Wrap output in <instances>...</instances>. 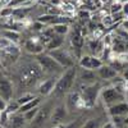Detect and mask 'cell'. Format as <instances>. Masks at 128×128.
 I'll use <instances>...</instances> for the list:
<instances>
[{
    "mask_svg": "<svg viewBox=\"0 0 128 128\" xmlns=\"http://www.w3.org/2000/svg\"><path fill=\"white\" fill-rule=\"evenodd\" d=\"M77 73H78L77 66L64 70L59 76V78L56 80L55 87H54V90H52V92L50 95L51 98L52 99H60V98L67 96L72 91L73 84L77 80Z\"/></svg>",
    "mask_w": 128,
    "mask_h": 128,
    "instance_id": "1",
    "label": "cell"
},
{
    "mask_svg": "<svg viewBox=\"0 0 128 128\" xmlns=\"http://www.w3.org/2000/svg\"><path fill=\"white\" fill-rule=\"evenodd\" d=\"M36 56V62L40 66L41 70L44 74H48L50 77H59L60 74L64 72V68H62L59 64L52 59L48 52H41V54L35 55Z\"/></svg>",
    "mask_w": 128,
    "mask_h": 128,
    "instance_id": "2",
    "label": "cell"
},
{
    "mask_svg": "<svg viewBox=\"0 0 128 128\" xmlns=\"http://www.w3.org/2000/svg\"><path fill=\"white\" fill-rule=\"evenodd\" d=\"M54 106H55V102H54L52 98L50 100H48L45 104H41L38 113L32 119V122L28 123V128H48L49 119H50V115H51V112L54 109Z\"/></svg>",
    "mask_w": 128,
    "mask_h": 128,
    "instance_id": "3",
    "label": "cell"
},
{
    "mask_svg": "<svg viewBox=\"0 0 128 128\" xmlns=\"http://www.w3.org/2000/svg\"><path fill=\"white\" fill-rule=\"evenodd\" d=\"M68 116H69V112L67 109L66 104L64 102L55 104L54 109L51 112V115H50L48 128H55L59 126H64L66 120L68 119Z\"/></svg>",
    "mask_w": 128,
    "mask_h": 128,
    "instance_id": "4",
    "label": "cell"
},
{
    "mask_svg": "<svg viewBox=\"0 0 128 128\" xmlns=\"http://www.w3.org/2000/svg\"><path fill=\"white\" fill-rule=\"evenodd\" d=\"M100 99L102 104L109 108L114 104L122 102L126 99V95L122 90H118V87H106L100 91Z\"/></svg>",
    "mask_w": 128,
    "mask_h": 128,
    "instance_id": "5",
    "label": "cell"
},
{
    "mask_svg": "<svg viewBox=\"0 0 128 128\" xmlns=\"http://www.w3.org/2000/svg\"><path fill=\"white\" fill-rule=\"evenodd\" d=\"M48 54L52 59H54L62 68H64V69H68V68H72V67L76 66V60H74L73 55L70 54L67 49H64V48L49 51Z\"/></svg>",
    "mask_w": 128,
    "mask_h": 128,
    "instance_id": "6",
    "label": "cell"
},
{
    "mask_svg": "<svg viewBox=\"0 0 128 128\" xmlns=\"http://www.w3.org/2000/svg\"><path fill=\"white\" fill-rule=\"evenodd\" d=\"M100 86L96 83L92 84H83V87L80 92L81 99L84 104L86 108H92V106L96 104V99L100 95Z\"/></svg>",
    "mask_w": 128,
    "mask_h": 128,
    "instance_id": "7",
    "label": "cell"
},
{
    "mask_svg": "<svg viewBox=\"0 0 128 128\" xmlns=\"http://www.w3.org/2000/svg\"><path fill=\"white\" fill-rule=\"evenodd\" d=\"M14 83L12 82V80L0 73V98L6 102H10L14 100Z\"/></svg>",
    "mask_w": 128,
    "mask_h": 128,
    "instance_id": "8",
    "label": "cell"
},
{
    "mask_svg": "<svg viewBox=\"0 0 128 128\" xmlns=\"http://www.w3.org/2000/svg\"><path fill=\"white\" fill-rule=\"evenodd\" d=\"M102 60H100V58L95 56V55H83L78 60V66L80 68H83V69H88V70H96L99 69L101 66H102Z\"/></svg>",
    "mask_w": 128,
    "mask_h": 128,
    "instance_id": "9",
    "label": "cell"
},
{
    "mask_svg": "<svg viewBox=\"0 0 128 128\" xmlns=\"http://www.w3.org/2000/svg\"><path fill=\"white\" fill-rule=\"evenodd\" d=\"M69 42L73 48V50H77L80 54L84 45V35L82 34L81 28H70L69 31Z\"/></svg>",
    "mask_w": 128,
    "mask_h": 128,
    "instance_id": "10",
    "label": "cell"
},
{
    "mask_svg": "<svg viewBox=\"0 0 128 128\" xmlns=\"http://www.w3.org/2000/svg\"><path fill=\"white\" fill-rule=\"evenodd\" d=\"M96 77L102 80V81H109V80H114L118 77V72H116L113 67H110L109 64H102V66L95 70Z\"/></svg>",
    "mask_w": 128,
    "mask_h": 128,
    "instance_id": "11",
    "label": "cell"
},
{
    "mask_svg": "<svg viewBox=\"0 0 128 128\" xmlns=\"http://www.w3.org/2000/svg\"><path fill=\"white\" fill-rule=\"evenodd\" d=\"M59 77H49L46 80H44L42 82H40L38 84V94L40 96H50L52 90L55 87V83H56V80Z\"/></svg>",
    "mask_w": 128,
    "mask_h": 128,
    "instance_id": "12",
    "label": "cell"
},
{
    "mask_svg": "<svg viewBox=\"0 0 128 128\" xmlns=\"http://www.w3.org/2000/svg\"><path fill=\"white\" fill-rule=\"evenodd\" d=\"M108 114L114 118V116H128V102L122 101L118 104H114L108 108Z\"/></svg>",
    "mask_w": 128,
    "mask_h": 128,
    "instance_id": "13",
    "label": "cell"
},
{
    "mask_svg": "<svg viewBox=\"0 0 128 128\" xmlns=\"http://www.w3.org/2000/svg\"><path fill=\"white\" fill-rule=\"evenodd\" d=\"M96 73L95 70H88V69H83L80 68L77 73V80H80L83 84H92L96 81Z\"/></svg>",
    "mask_w": 128,
    "mask_h": 128,
    "instance_id": "14",
    "label": "cell"
},
{
    "mask_svg": "<svg viewBox=\"0 0 128 128\" xmlns=\"http://www.w3.org/2000/svg\"><path fill=\"white\" fill-rule=\"evenodd\" d=\"M64 42H66V38L64 36H60V35H56L54 34L52 37L49 40V42L45 45V52H49V51H52V50H56V49H60L63 48Z\"/></svg>",
    "mask_w": 128,
    "mask_h": 128,
    "instance_id": "15",
    "label": "cell"
},
{
    "mask_svg": "<svg viewBox=\"0 0 128 128\" xmlns=\"http://www.w3.org/2000/svg\"><path fill=\"white\" fill-rule=\"evenodd\" d=\"M45 45H42L41 42L36 41V40H28L24 45V49L30 52V54H34V55H37V54H41V52H44V49Z\"/></svg>",
    "mask_w": 128,
    "mask_h": 128,
    "instance_id": "16",
    "label": "cell"
},
{
    "mask_svg": "<svg viewBox=\"0 0 128 128\" xmlns=\"http://www.w3.org/2000/svg\"><path fill=\"white\" fill-rule=\"evenodd\" d=\"M8 124L10 126V128H22V127H24L27 123H26V120H24V118H23V114L16 113V114L9 115Z\"/></svg>",
    "mask_w": 128,
    "mask_h": 128,
    "instance_id": "17",
    "label": "cell"
},
{
    "mask_svg": "<svg viewBox=\"0 0 128 128\" xmlns=\"http://www.w3.org/2000/svg\"><path fill=\"white\" fill-rule=\"evenodd\" d=\"M104 124L105 122L102 116H92V118H87L81 128H101Z\"/></svg>",
    "mask_w": 128,
    "mask_h": 128,
    "instance_id": "18",
    "label": "cell"
},
{
    "mask_svg": "<svg viewBox=\"0 0 128 128\" xmlns=\"http://www.w3.org/2000/svg\"><path fill=\"white\" fill-rule=\"evenodd\" d=\"M41 104H42L41 96H36V98H35L34 100H31L30 102H27V104H24V105H22V106H19V110H18V113H19V114H24L26 112L32 110V109L37 108V106H40Z\"/></svg>",
    "mask_w": 128,
    "mask_h": 128,
    "instance_id": "19",
    "label": "cell"
},
{
    "mask_svg": "<svg viewBox=\"0 0 128 128\" xmlns=\"http://www.w3.org/2000/svg\"><path fill=\"white\" fill-rule=\"evenodd\" d=\"M113 51L116 54H124L126 51H128V42L123 41L122 38L116 37L113 40Z\"/></svg>",
    "mask_w": 128,
    "mask_h": 128,
    "instance_id": "20",
    "label": "cell"
},
{
    "mask_svg": "<svg viewBox=\"0 0 128 128\" xmlns=\"http://www.w3.org/2000/svg\"><path fill=\"white\" fill-rule=\"evenodd\" d=\"M0 36L6 38V40H9L10 42H13V44H16V45H17V42L20 38V34H19V32L13 31V30H6V28L0 32Z\"/></svg>",
    "mask_w": 128,
    "mask_h": 128,
    "instance_id": "21",
    "label": "cell"
},
{
    "mask_svg": "<svg viewBox=\"0 0 128 128\" xmlns=\"http://www.w3.org/2000/svg\"><path fill=\"white\" fill-rule=\"evenodd\" d=\"M35 0H10L8 8H32L31 5L34 4Z\"/></svg>",
    "mask_w": 128,
    "mask_h": 128,
    "instance_id": "22",
    "label": "cell"
},
{
    "mask_svg": "<svg viewBox=\"0 0 128 128\" xmlns=\"http://www.w3.org/2000/svg\"><path fill=\"white\" fill-rule=\"evenodd\" d=\"M51 28H52V31H54V34L60 35V36H66V35H68V34H69V31H70L69 24H55V26H52Z\"/></svg>",
    "mask_w": 128,
    "mask_h": 128,
    "instance_id": "23",
    "label": "cell"
},
{
    "mask_svg": "<svg viewBox=\"0 0 128 128\" xmlns=\"http://www.w3.org/2000/svg\"><path fill=\"white\" fill-rule=\"evenodd\" d=\"M36 98V95H34V94H30V92H26V94H23V95H20L18 99H16L17 100V102L19 104V106H22V105H24V104H27V102H30L31 100H34Z\"/></svg>",
    "mask_w": 128,
    "mask_h": 128,
    "instance_id": "24",
    "label": "cell"
},
{
    "mask_svg": "<svg viewBox=\"0 0 128 128\" xmlns=\"http://www.w3.org/2000/svg\"><path fill=\"white\" fill-rule=\"evenodd\" d=\"M38 109H40V106H37V108L32 109V110H28V112H26V113L23 114V118H24V120H26L27 124H28L30 122H32V119L36 116V114L38 113Z\"/></svg>",
    "mask_w": 128,
    "mask_h": 128,
    "instance_id": "25",
    "label": "cell"
},
{
    "mask_svg": "<svg viewBox=\"0 0 128 128\" xmlns=\"http://www.w3.org/2000/svg\"><path fill=\"white\" fill-rule=\"evenodd\" d=\"M12 14H13V8H3L0 10V17L2 18H12Z\"/></svg>",
    "mask_w": 128,
    "mask_h": 128,
    "instance_id": "26",
    "label": "cell"
},
{
    "mask_svg": "<svg viewBox=\"0 0 128 128\" xmlns=\"http://www.w3.org/2000/svg\"><path fill=\"white\" fill-rule=\"evenodd\" d=\"M116 37H119L123 41L128 42V31L124 30V28H119L118 31H116Z\"/></svg>",
    "mask_w": 128,
    "mask_h": 128,
    "instance_id": "27",
    "label": "cell"
},
{
    "mask_svg": "<svg viewBox=\"0 0 128 128\" xmlns=\"http://www.w3.org/2000/svg\"><path fill=\"white\" fill-rule=\"evenodd\" d=\"M10 45H13V42H10L9 40H6V38H4V37H2L0 36V50H5L6 48H9Z\"/></svg>",
    "mask_w": 128,
    "mask_h": 128,
    "instance_id": "28",
    "label": "cell"
},
{
    "mask_svg": "<svg viewBox=\"0 0 128 128\" xmlns=\"http://www.w3.org/2000/svg\"><path fill=\"white\" fill-rule=\"evenodd\" d=\"M91 16V13L88 12V10H84V9H81L80 12H78V17L82 18V19H88Z\"/></svg>",
    "mask_w": 128,
    "mask_h": 128,
    "instance_id": "29",
    "label": "cell"
},
{
    "mask_svg": "<svg viewBox=\"0 0 128 128\" xmlns=\"http://www.w3.org/2000/svg\"><path fill=\"white\" fill-rule=\"evenodd\" d=\"M44 27L45 26L42 23H40V22H37V20L32 24V30H34V31H41V30H44Z\"/></svg>",
    "mask_w": 128,
    "mask_h": 128,
    "instance_id": "30",
    "label": "cell"
},
{
    "mask_svg": "<svg viewBox=\"0 0 128 128\" xmlns=\"http://www.w3.org/2000/svg\"><path fill=\"white\" fill-rule=\"evenodd\" d=\"M6 105H8V102H6L5 100H3L2 98H0V113L5 112V109H6Z\"/></svg>",
    "mask_w": 128,
    "mask_h": 128,
    "instance_id": "31",
    "label": "cell"
},
{
    "mask_svg": "<svg viewBox=\"0 0 128 128\" xmlns=\"http://www.w3.org/2000/svg\"><path fill=\"white\" fill-rule=\"evenodd\" d=\"M122 13H123L124 16H128V3L123 4V6H122Z\"/></svg>",
    "mask_w": 128,
    "mask_h": 128,
    "instance_id": "32",
    "label": "cell"
},
{
    "mask_svg": "<svg viewBox=\"0 0 128 128\" xmlns=\"http://www.w3.org/2000/svg\"><path fill=\"white\" fill-rule=\"evenodd\" d=\"M101 128H115V127H114V124H113L112 122H106V123H105Z\"/></svg>",
    "mask_w": 128,
    "mask_h": 128,
    "instance_id": "33",
    "label": "cell"
},
{
    "mask_svg": "<svg viewBox=\"0 0 128 128\" xmlns=\"http://www.w3.org/2000/svg\"><path fill=\"white\" fill-rule=\"evenodd\" d=\"M123 78H124V81H128V68H126L123 70Z\"/></svg>",
    "mask_w": 128,
    "mask_h": 128,
    "instance_id": "34",
    "label": "cell"
},
{
    "mask_svg": "<svg viewBox=\"0 0 128 128\" xmlns=\"http://www.w3.org/2000/svg\"><path fill=\"white\" fill-rule=\"evenodd\" d=\"M0 128H5V127H3V126H2V124H0Z\"/></svg>",
    "mask_w": 128,
    "mask_h": 128,
    "instance_id": "35",
    "label": "cell"
},
{
    "mask_svg": "<svg viewBox=\"0 0 128 128\" xmlns=\"http://www.w3.org/2000/svg\"><path fill=\"white\" fill-rule=\"evenodd\" d=\"M0 118H2V113H0Z\"/></svg>",
    "mask_w": 128,
    "mask_h": 128,
    "instance_id": "36",
    "label": "cell"
},
{
    "mask_svg": "<svg viewBox=\"0 0 128 128\" xmlns=\"http://www.w3.org/2000/svg\"><path fill=\"white\" fill-rule=\"evenodd\" d=\"M0 19H2V17H0Z\"/></svg>",
    "mask_w": 128,
    "mask_h": 128,
    "instance_id": "37",
    "label": "cell"
}]
</instances>
